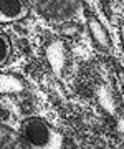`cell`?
<instances>
[{
	"label": "cell",
	"instance_id": "1",
	"mask_svg": "<svg viewBox=\"0 0 124 149\" xmlns=\"http://www.w3.org/2000/svg\"><path fill=\"white\" fill-rule=\"evenodd\" d=\"M23 144L27 149H63V134L38 116L27 118L20 128Z\"/></svg>",
	"mask_w": 124,
	"mask_h": 149
},
{
	"label": "cell",
	"instance_id": "2",
	"mask_svg": "<svg viewBox=\"0 0 124 149\" xmlns=\"http://www.w3.org/2000/svg\"><path fill=\"white\" fill-rule=\"evenodd\" d=\"M28 7L23 0H0V23H13L27 18Z\"/></svg>",
	"mask_w": 124,
	"mask_h": 149
},
{
	"label": "cell",
	"instance_id": "3",
	"mask_svg": "<svg viewBox=\"0 0 124 149\" xmlns=\"http://www.w3.org/2000/svg\"><path fill=\"white\" fill-rule=\"evenodd\" d=\"M45 55L48 60L50 66L53 68L56 74H61L63 68L66 63V47L61 40H55V42L48 43V47L45 48Z\"/></svg>",
	"mask_w": 124,
	"mask_h": 149
},
{
	"label": "cell",
	"instance_id": "4",
	"mask_svg": "<svg viewBox=\"0 0 124 149\" xmlns=\"http://www.w3.org/2000/svg\"><path fill=\"white\" fill-rule=\"evenodd\" d=\"M88 30H89V35H91L93 42L96 43L101 50H111L109 32L106 30V27L98 20L96 17H89L88 18Z\"/></svg>",
	"mask_w": 124,
	"mask_h": 149
},
{
	"label": "cell",
	"instance_id": "5",
	"mask_svg": "<svg viewBox=\"0 0 124 149\" xmlns=\"http://www.w3.org/2000/svg\"><path fill=\"white\" fill-rule=\"evenodd\" d=\"M25 91V83L20 76L0 73V95H20Z\"/></svg>",
	"mask_w": 124,
	"mask_h": 149
},
{
	"label": "cell",
	"instance_id": "6",
	"mask_svg": "<svg viewBox=\"0 0 124 149\" xmlns=\"http://www.w3.org/2000/svg\"><path fill=\"white\" fill-rule=\"evenodd\" d=\"M0 149H20V141L15 133L2 124H0Z\"/></svg>",
	"mask_w": 124,
	"mask_h": 149
},
{
	"label": "cell",
	"instance_id": "7",
	"mask_svg": "<svg viewBox=\"0 0 124 149\" xmlns=\"http://www.w3.org/2000/svg\"><path fill=\"white\" fill-rule=\"evenodd\" d=\"M10 55H12V45H10V40L0 33V66L7 65V61L10 60Z\"/></svg>",
	"mask_w": 124,
	"mask_h": 149
},
{
	"label": "cell",
	"instance_id": "8",
	"mask_svg": "<svg viewBox=\"0 0 124 149\" xmlns=\"http://www.w3.org/2000/svg\"><path fill=\"white\" fill-rule=\"evenodd\" d=\"M63 33H66V35H76V33H78V27H75V25H68L66 28H63Z\"/></svg>",
	"mask_w": 124,
	"mask_h": 149
},
{
	"label": "cell",
	"instance_id": "9",
	"mask_svg": "<svg viewBox=\"0 0 124 149\" xmlns=\"http://www.w3.org/2000/svg\"><path fill=\"white\" fill-rule=\"evenodd\" d=\"M116 128H118V131L124 136V118H121V119H118V123H116Z\"/></svg>",
	"mask_w": 124,
	"mask_h": 149
},
{
	"label": "cell",
	"instance_id": "10",
	"mask_svg": "<svg viewBox=\"0 0 124 149\" xmlns=\"http://www.w3.org/2000/svg\"><path fill=\"white\" fill-rule=\"evenodd\" d=\"M121 42H123V48H124V25L121 28Z\"/></svg>",
	"mask_w": 124,
	"mask_h": 149
},
{
	"label": "cell",
	"instance_id": "11",
	"mask_svg": "<svg viewBox=\"0 0 124 149\" xmlns=\"http://www.w3.org/2000/svg\"><path fill=\"white\" fill-rule=\"evenodd\" d=\"M119 3H121V7L124 8V0H119Z\"/></svg>",
	"mask_w": 124,
	"mask_h": 149
}]
</instances>
